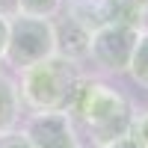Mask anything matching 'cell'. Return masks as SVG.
I'll return each instance as SVG.
<instances>
[{
    "label": "cell",
    "instance_id": "cell-11",
    "mask_svg": "<svg viewBox=\"0 0 148 148\" xmlns=\"http://www.w3.org/2000/svg\"><path fill=\"white\" fill-rule=\"evenodd\" d=\"M130 136L136 139L142 148H148V110H142V113H133V121H130Z\"/></svg>",
    "mask_w": 148,
    "mask_h": 148
},
{
    "label": "cell",
    "instance_id": "cell-13",
    "mask_svg": "<svg viewBox=\"0 0 148 148\" xmlns=\"http://www.w3.org/2000/svg\"><path fill=\"white\" fill-rule=\"evenodd\" d=\"M101 148H142L136 139L130 136V133H125V136H119V139H113V142H107V145H101Z\"/></svg>",
    "mask_w": 148,
    "mask_h": 148
},
{
    "label": "cell",
    "instance_id": "cell-14",
    "mask_svg": "<svg viewBox=\"0 0 148 148\" xmlns=\"http://www.w3.org/2000/svg\"><path fill=\"white\" fill-rule=\"evenodd\" d=\"M18 15V0H0V18H15Z\"/></svg>",
    "mask_w": 148,
    "mask_h": 148
},
{
    "label": "cell",
    "instance_id": "cell-9",
    "mask_svg": "<svg viewBox=\"0 0 148 148\" xmlns=\"http://www.w3.org/2000/svg\"><path fill=\"white\" fill-rule=\"evenodd\" d=\"M127 74L142 86V89H148V27L139 30V39H136V47H133Z\"/></svg>",
    "mask_w": 148,
    "mask_h": 148
},
{
    "label": "cell",
    "instance_id": "cell-10",
    "mask_svg": "<svg viewBox=\"0 0 148 148\" xmlns=\"http://www.w3.org/2000/svg\"><path fill=\"white\" fill-rule=\"evenodd\" d=\"M65 0H18V15H33V18H56L62 12Z\"/></svg>",
    "mask_w": 148,
    "mask_h": 148
},
{
    "label": "cell",
    "instance_id": "cell-15",
    "mask_svg": "<svg viewBox=\"0 0 148 148\" xmlns=\"http://www.w3.org/2000/svg\"><path fill=\"white\" fill-rule=\"evenodd\" d=\"M6 33H9V21L0 18V62H3V51H6Z\"/></svg>",
    "mask_w": 148,
    "mask_h": 148
},
{
    "label": "cell",
    "instance_id": "cell-3",
    "mask_svg": "<svg viewBox=\"0 0 148 148\" xmlns=\"http://www.w3.org/2000/svg\"><path fill=\"white\" fill-rule=\"evenodd\" d=\"M56 53V33H53V18H33V15H15L9 18V33H6V51L3 62L15 71L27 68L33 62Z\"/></svg>",
    "mask_w": 148,
    "mask_h": 148
},
{
    "label": "cell",
    "instance_id": "cell-6",
    "mask_svg": "<svg viewBox=\"0 0 148 148\" xmlns=\"http://www.w3.org/2000/svg\"><path fill=\"white\" fill-rule=\"evenodd\" d=\"M62 12L68 18H74L80 27H86L89 33H95V30L107 27V24L119 21L121 0H65Z\"/></svg>",
    "mask_w": 148,
    "mask_h": 148
},
{
    "label": "cell",
    "instance_id": "cell-2",
    "mask_svg": "<svg viewBox=\"0 0 148 148\" xmlns=\"http://www.w3.org/2000/svg\"><path fill=\"white\" fill-rule=\"evenodd\" d=\"M77 77H80V65L53 53L42 62L21 68L15 83H18L21 104L30 113H45V110H65Z\"/></svg>",
    "mask_w": 148,
    "mask_h": 148
},
{
    "label": "cell",
    "instance_id": "cell-12",
    "mask_svg": "<svg viewBox=\"0 0 148 148\" xmlns=\"http://www.w3.org/2000/svg\"><path fill=\"white\" fill-rule=\"evenodd\" d=\"M0 148H33L30 139L24 136V130H6V133H0Z\"/></svg>",
    "mask_w": 148,
    "mask_h": 148
},
{
    "label": "cell",
    "instance_id": "cell-8",
    "mask_svg": "<svg viewBox=\"0 0 148 148\" xmlns=\"http://www.w3.org/2000/svg\"><path fill=\"white\" fill-rule=\"evenodd\" d=\"M21 95H18V83L9 74L0 71V133L15 130L21 121Z\"/></svg>",
    "mask_w": 148,
    "mask_h": 148
},
{
    "label": "cell",
    "instance_id": "cell-4",
    "mask_svg": "<svg viewBox=\"0 0 148 148\" xmlns=\"http://www.w3.org/2000/svg\"><path fill=\"white\" fill-rule=\"evenodd\" d=\"M142 27H133L125 21H113L107 27L95 30L89 39V59L107 74H125L130 65L133 47H136Z\"/></svg>",
    "mask_w": 148,
    "mask_h": 148
},
{
    "label": "cell",
    "instance_id": "cell-5",
    "mask_svg": "<svg viewBox=\"0 0 148 148\" xmlns=\"http://www.w3.org/2000/svg\"><path fill=\"white\" fill-rule=\"evenodd\" d=\"M24 136L33 148H83L77 127L68 119L65 110H45V113H30L24 119Z\"/></svg>",
    "mask_w": 148,
    "mask_h": 148
},
{
    "label": "cell",
    "instance_id": "cell-16",
    "mask_svg": "<svg viewBox=\"0 0 148 148\" xmlns=\"http://www.w3.org/2000/svg\"><path fill=\"white\" fill-rule=\"evenodd\" d=\"M121 3H127L130 9H136V12H142V15H148V0H121Z\"/></svg>",
    "mask_w": 148,
    "mask_h": 148
},
{
    "label": "cell",
    "instance_id": "cell-1",
    "mask_svg": "<svg viewBox=\"0 0 148 148\" xmlns=\"http://www.w3.org/2000/svg\"><path fill=\"white\" fill-rule=\"evenodd\" d=\"M65 113L71 121H80L86 127V133L92 136V142L101 148V145L130 133L133 104L110 83L80 74L68 95Z\"/></svg>",
    "mask_w": 148,
    "mask_h": 148
},
{
    "label": "cell",
    "instance_id": "cell-7",
    "mask_svg": "<svg viewBox=\"0 0 148 148\" xmlns=\"http://www.w3.org/2000/svg\"><path fill=\"white\" fill-rule=\"evenodd\" d=\"M53 33H56V53L59 56H65L71 59V62H86L89 59V39H92V33L80 27L74 18L62 15L59 21H53Z\"/></svg>",
    "mask_w": 148,
    "mask_h": 148
}]
</instances>
